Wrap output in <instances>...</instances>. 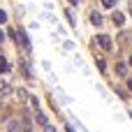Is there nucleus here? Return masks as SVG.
<instances>
[{
	"label": "nucleus",
	"mask_w": 132,
	"mask_h": 132,
	"mask_svg": "<svg viewBox=\"0 0 132 132\" xmlns=\"http://www.w3.org/2000/svg\"><path fill=\"white\" fill-rule=\"evenodd\" d=\"M16 42H19L26 51H30V39H28V35H26V30H23V28H19V30H16Z\"/></svg>",
	"instance_id": "obj_1"
},
{
	"label": "nucleus",
	"mask_w": 132,
	"mask_h": 132,
	"mask_svg": "<svg viewBox=\"0 0 132 132\" xmlns=\"http://www.w3.org/2000/svg\"><path fill=\"white\" fill-rule=\"evenodd\" d=\"M19 67H21V72H23L26 79H32V77H35V74H32V67H30V60L21 58V60H19Z\"/></svg>",
	"instance_id": "obj_2"
},
{
	"label": "nucleus",
	"mask_w": 132,
	"mask_h": 132,
	"mask_svg": "<svg viewBox=\"0 0 132 132\" xmlns=\"http://www.w3.org/2000/svg\"><path fill=\"white\" fill-rule=\"evenodd\" d=\"M95 42H97V46H102L104 51H111V49H114V44H111V39H109L107 35H97Z\"/></svg>",
	"instance_id": "obj_3"
},
{
	"label": "nucleus",
	"mask_w": 132,
	"mask_h": 132,
	"mask_svg": "<svg viewBox=\"0 0 132 132\" xmlns=\"http://www.w3.org/2000/svg\"><path fill=\"white\" fill-rule=\"evenodd\" d=\"M5 130H7V132H21V121H14V118H9V121L5 123Z\"/></svg>",
	"instance_id": "obj_4"
},
{
	"label": "nucleus",
	"mask_w": 132,
	"mask_h": 132,
	"mask_svg": "<svg viewBox=\"0 0 132 132\" xmlns=\"http://www.w3.org/2000/svg\"><path fill=\"white\" fill-rule=\"evenodd\" d=\"M35 121H37L39 125H44V128L49 125V121H46V116H44V111H42V109H39V111H35Z\"/></svg>",
	"instance_id": "obj_5"
},
{
	"label": "nucleus",
	"mask_w": 132,
	"mask_h": 132,
	"mask_svg": "<svg viewBox=\"0 0 132 132\" xmlns=\"http://www.w3.org/2000/svg\"><path fill=\"white\" fill-rule=\"evenodd\" d=\"M90 23L93 26H102V14L100 12H90Z\"/></svg>",
	"instance_id": "obj_6"
},
{
	"label": "nucleus",
	"mask_w": 132,
	"mask_h": 132,
	"mask_svg": "<svg viewBox=\"0 0 132 132\" xmlns=\"http://www.w3.org/2000/svg\"><path fill=\"white\" fill-rule=\"evenodd\" d=\"M0 93H2V95H9V93H12V86H9L5 79H0Z\"/></svg>",
	"instance_id": "obj_7"
},
{
	"label": "nucleus",
	"mask_w": 132,
	"mask_h": 132,
	"mask_svg": "<svg viewBox=\"0 0 132 132\" xmlns=\"http://www.w3.org/2000/svg\"><path fill=\"white\" fill-rule=\"evenodd\" d=\"M5 72H9V63L5 56H0V74H5Z\"/></svg>",
	"instance_id": "obj_8"
},
{
	"label": "nucleus",
	"mask_w": 132,
	"mask_h": 132,
	"mask_svg": "<svg viewBox=\"0 0 132 132\" xmlns=\"http://www.w3.org/2000/svg\"><path fill=\"white\" fill-rule=\"evenodd\" d=\"M65 16H67V21H70V26H72V28H77V19H74V14H72V9H65Z\"/></svg>",
	"instance_id": "obj_9"
},
{
	"label": "nucleus",
	"mask_w": 132,
	"mask_h": 132,
	"mask_svg": "<svg viewBox=\"0 0 132 132\" xmlns=\"http://www.w3.org/2000/svg\"><path fill=\"white\" fill-rule=\"evenodd\" d=\"M111 19H114V23H116V26H123V21H125V16H123L121 12H114V16H111Z\"/></svg>",
	"instance_id": "obj_10"
},
{
	"label": "nucleus",
	"mask_w": 132,
	"mask_h": 132,
	"mask_svg": "<svg viewBox=\"0 0 132 132\" xmlns=\"http://www.w3.org/2000/svg\"><path fill=\"white\" fill-rule=\"evenodd\" d=\"M116 74H121V77H125V74H128V67H125V63H118V65H116Z\"/></svg>",
	"instance_id": "obj_11"
},
{
	"label": "nucleus",
	"mask_w": 132,
	"mask_h": 132,
	"mask_svg": "<svg viewBox=\"0 0 132 132\" xmlns=\"http://www.w3.org/2000/svg\"><path fill=\"white\" fill-rule=\"evenodd\" d=\"M97 60V67H100V72H107V63H104V58H95Z\"/></svg>",
	"instance_id": "obj_12"
},
{
	"label": "nucleus",
	"mask_w": 132,
	"mask_h": 132,
	"mask_svg": "<svg viewBox=\"0 0 132 132\" xmlns=\"http://www.w3.org/2000/svg\"><path fill=\"white\" fill-rule=\"evenodd\" d=\"M114 5H116V0H102V7H107V9H114Z\"/></svg>",
	"instance_id": "obj_13"
},
{
	"label": "nucleus",
	"mask_w": 132,
	"mask_h": 132,
	"mask_svg": "<svg viewBox=\"0 0 132 132\" xmlns=\"http://www.w3.org/2000/svg\"><path fill=\"white\" fill-rule=\"evenodd\" d=\"M0 23H7V12L0 9Z\"/></svg>",
	"instance_id": "obj_14"
},
{
	"label": "nucleus",
	"mask_w": 132,
	"mask_h": 132,
	"mask_svg": "<svg viewBox=\"0 0 132 132\" xmlns=\"http://www.w3.org/2000/svg\"><path fill=\"white\" fill-rule=\"evenodd\" d=\"M44 132H58V130H56L53 125H46V128H44Z\"/></svg>",
	"instance_id": "obj_15"
},
{
	"label": "nucleus",
	"mask_w": 132,
	"mask_h": 132,
	"mask_svg": "<svg viewBox=\"0 0 132 132\" xmlns=\"http://www.w3.org/2000/svg\"><path fill=\"white\" fill-rule=\"evenodd\" d=\"M0 42H5V32L2 30H0Z\"/></svg>",
	"instance_id": "obj_16"
},
{
	"label": "nucleus",
	"mask_w": 132,
	"mask_h": 132,
	"mask_svg": "<svg viewBox=\"0 0 132 132\" xmlns=\"http://www.w3.org/2000/svg\"><path fill=\"white\" fill-rule=\"evenodd\" d=\"M65 130H67V132H74V128H72V125H67V128H65Z\"/></svg>",
	"instance_id": "obj_17"
},
{
	"label": "nucleus",
	"mask_w": 132,
	"mask_h": 132,
	"mask_svg": "<svg viewBox=\"0 0 132 132\" xmlns=\"http://www.w3.org/2000/svg\"><path fill=\"white\" fill-rule=\"evenodd\" d=\"M70 2H72V5H79V0H70Z\"/></svg>",
	"instance_id": "obj_18"
},
{
	"label": "nucleus",
	"mask_w": 132,
	"mask_h": 132,
	"mask_svg": "<svg viewBox=\"0 0 132 132\" xmlns=\"http://www.w3.org/2000/svg\"><path fill=\"white\" fill-rule=\"evenodd\" d=\"M130 65H132V56H130Z\"/></svg>",
	"instance_id": "obj_19"
}]
</instances>
